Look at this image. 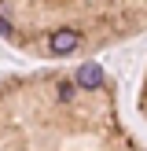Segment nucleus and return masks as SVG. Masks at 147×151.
<instances>
[{"label":"nucleus","mask_w":147,"mask_h":151,"mask_svg":"<svg viewBox=\"0 0 147 151\" xmlns=\"http://www.w3.org/2000/svg\"><path fill=\"white\" fill-rule=\"evenodd\" d=\"M81 48V33H77V29H55V33H51L48 37V52H51V55H74V52H77Z\"/></svg>","instance_id":"nucleus-1"},{"label":"nucleus","mask_w":147,"mask_h":151,"mask_svg":"<svg viewBox=\"0 0 147 151\" xmlns=\"http://www.w3.org/2000/svg\"><path fill=\"white\" fill-rule=\"evenodd\" d=\"M74 81H77V88H85V92H96V88H103V66L96 63H85L74 70Z\"/></svg>","instance_id":"nucleus-2"},{"label":"nucleus","mask_w":147,"mask_h":151,"mask_svg":"<svg viewBox=\"0 0 147 151\" xmlns=\"http://www.w3.org/2000/svg\"><path fill=\"white\" fill-rule=\"evenodd\" d=\"M74 96H77V81H63V85H59V100H74Z\"/></svg>","instance_id":"nucleus-3"},{"label":"nucleus","mask_w":147,"mask_h":151,"mask_svg":"<svg viewBox=\"0 0 147 151\" xmlns=\"http://www.w3.org/2000/svg\"><path fill=\"white\" fill-rule=\"evenodd\" d=\"M0 33H7V37H11V26H7V19H4V15H0Z\"/></svg>","instance_id":"nucleus-4"}]
</instances>
